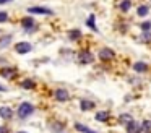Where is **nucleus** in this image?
I'll list each match as a JSON object with an SVG mask.
<instances>
[{
  "mask_svg": "<svg viewBox=\"0 0 151 133\" xmlns=\"http://www.w3.org/2000/svg\"><path fill=\"white\" fill-rule=\"evenodd\" d=\"M0 91H7V88H5V86H2V84H0Z\"/></svg>",
  "mask_w": 151,
  "mask_h": 133,
  "instance_id": "29",
  "label": "nucleus"
},
{
  "mask_svg": "<svg viewBox=\"0 0 151 133\" xmlns=\"http://www.w3.org/2000/svg\"><path fill=\"white\" fill-rule=\"evenodd\" d=\"M31 49H33V45L28 41H20V42L15 44V52L20 54V55H24V54H28V52H31Z\"/></svg>",
  "mask_w": 151,
  "mask_h": 133,
  "instance_id": "2",
  "label": "nucleus"
},
{
  "mask_svg": "<svg viewBox=\"0 0 151 133\" xmlns=\"http://www.w3.org/2000/svg\"><path fill=\"white\" fill-rule=\"evenodd\" d=\"M130 6H132L130 0H124V2L120 3V10H122V12H128V10H130Z\"/></svg>",
  "mask_w": 151,
  "mask_h": 133,
  "instance_id": "20",
  "label": "nucleus"
},
{
  "mask_svg": "<svg viewBox=\"0 0 151 133\" xmlns=\"http://www.w3.org/2000/svg\"><path fill=\"white\" fill-rule=\"evenodd\" d=\"M59 133H63V132H59Z\"/></svg>",
  "mask_w": 151,
  "mask_h": 133,
  "instance_id": "31",
  "label": "nucleus"
},
{
  "mask_svg": "<svg viewBox=\"0 0 151 133\" xmlns=\"http://www.w3.org/2000/svg\"><path fill=\"white\" fill-rule=\"evenodd\" d=\"M80 37H81V31H80V29H72V31H68L70 41H78Z\"/></svg>",
  "mask_w": 151,
  "mask_h": 133,
  "instance_id": "14",
  "label": "nucleus"
},
{
  "mask_svg": "<svg viewBox=\"0 0 151 133\" xmlns=\"http://www.w3.org/2000/svg\"><path fill=\"white\" fill-rule=\"evenodd\" d=\"M75 128H76V132H80V133H98V132H93V130H89L88 127L81 125V123H75Z\"/></svg>",
  "mask_w": 151,
  "mask_h": 133,
  "instance_id": "16",
  "label": "nucleus"
},
{
  "mask_svg": "<svg viewBox=\"0 0 151 133\" xmlns=\"http://www.w3.org/2000/svg\"><path fill=\"white\" fill-rule=\"evenodd\" d=\"M143 31H150L151 29V21H145V23H141V26H140Z\"/></svg>",
  "mask_w": 151,
  "mask_h": 133,
  "instance_id": "24",
  "label": "nucleus"
},
{
  "mask_svg": "<svg viewBox=\"0 0 151 133\" xmlns=\"http://www.w3.org/2000/svg\"><path fill=\"white\" fill-rule=\"evenodd\" d=\"M8 132H10V128L7 125H0V133H8Z\"/></svg>",
  "mask_w": 151,
  "mask_h": 133,
  "instance_id": "27",
  "label": "nucleus"
},
{
  "mask_svg": "<svg viewBox=\"0 0 151 133\" xmlns=\"http://www.w3.org/2000/svg\"><path fill=\"white\" fill-rule=\"evenodd\" d=\"M114 50L112 49H109V47H104V49H101L99 50V58L101 60H111V58H114Z\"/></svg>",
  "mask_w": 151,
  "mask_h": 133,
  "instance_id": "9",
  "label": "nucleus"
},
{
  "mask_svg": "<svg viewBox=\"0 0 151 133\" xmlns=\"http://www.w3.org/2000/svg\"><path fill=\"white\" fill-rule=\"evenodd\" d=\"M80 109H81L83 112H88V110L94 109V102H93V101H86V99H83L81 102H80Z\"/></svg>",
  "mask_w": 151,
  "mask_h": 133,
  "instance_id": "11",
  "label": "nucleus"
},
{
  "mask_svg": "<svg viewBox=\"0 0 151 133\" xmlns=\"http://www.w3.org/2000/svg\"><path fill=\"white\" fill-rule=\"evenodd\" d=\"M54 97H55L59 102H65V101L70 99V94L67 89H63V88H59V89L54 91Z\"/></svg>",
  "mask_w": 151,
  "mask_h": 133,
  "instance_id": "5",
  "label": "nucleus"
},
{
  "mask_svg": "<svg viewBox=\"0 0 151 133\" xmlns=\"http://www.w3.org/2000/svg\"><path fill=\"white\" fill-rule=\"evenodd\" d=\"M34 114V106L31 102H21L18 106V110H17V115L20 120H26L28 117H31Z\"/></svg>",
  "mask_w": 151,
  "mask_h": 133,
  "instance_id": "1",
  "label": "nucleus"
},
{
  "mask_svg": "<svg viewBox=\"0 0 151 133\" xmlns=\"http://www.w3.org/2000/svg\"><path fill=\"white\" fill-rule=\"evenodd\" d=\"M141 39H143V42L151 41V32H150V31H145V32H143V36H141Z\"/></svg>",
  "mask_w": 151,
  "mask_h": 133,
  "instance_id": "25",
  "label": "nucleus"
},
{
  "mask_svg": "<svg viewBox=\"0 0 151 133\" xmlns=\"http://www.w3.org/2000/svg\"><path fill=\"white\" fill-rule=\"evenodd\" d=\"M141 132L143 133H151V120H145L141 123Z\"/></svg>",
  "mask_w": 151,
  "mask_h": 133,
  "instance_id": "18",
  "label": "nucleus"
},
{
  "mask_svg": "<svg viewBox=\"0 0 151 133\" xmlns=\"http://www.w3.org/2000/svg\"><path fill=\"white\" fill-rule=\"evenodd\" d=\"M78 60H80V63H93L94 62V55L91 54L89 50H83V52H80V55H78Z\"/></svg>",
  "mask_w": 151,
  "mask_h": 133,
  "instance_id": "6",
  "label": "nucleus"
},
{
  "mask_svg": "<svg viewBox=\"0 0 151 133\" xmlns=\"http://www.w3.org/2000/svg\"><path fill=\"white\" fill-rule=\"evenodd\" d=\"M86 24L89 26V28L93 29V31H98V28H96V24H94V15H91L88 18V21H86Z\"/></svg>",
  "mask_w": 151,
  "mask_h": 133,
  "instance_id": "19",
  "label": "nucleus"
},
{
  "mask_svg": "<svg viewBox=\"0 0 151 133\" xmlns=\"http://www.w3.org/2000/svg\"><path fill=\"white\" fill-rule=\"evenodd\" d=\"M133 70L138 71V73H145V71H148V65L145 63V62H137V63L133 65Z\"/></svg>",
  "mask_w": 151,
  "mask_h": 133,
  "instance_id": "12",
  "label": "nucleus"
},
{
  "mask_svg": "<svg viewBox=\"0 0 151 133\" xmlns=\"http://www.w3.org/2000/svg\"><path fill=\"white\" fill-rule=\"evenodd\" d=\"M17 75V70L13 67H4L0 68V76H4L5 80H12V78Z\"/></svg>",
  "mask_w": 151,
  "mask_h": 133,
  "instance_id": "8",
  "label": "nucleus"
},
{
  "mask_svg": "<svg viewBox=\"0 0 151 133\" xmlns=\"http://www.w3.org/2000/svg\"><path fill=\"white\" fill-rule=\"evenodd\" d=\"M0 119H4L5 122L12 120L13 119V110H12L8 106H2L0 107Z\"/></svg>",
  "mask_w": 151,
  "mask_h": 133,
  "instance_id": "7",
  "label": "nucleus"
},
{
  "mask_svg": "<svg viewBox=\"0 0 151 133\" xmlns=\"http://www.w3.org/2000/svg\"><path fill=\"white\" fill-rule=\"evenodd\" d=\"M7 21H8V13L0 12V23H7Z\"/></svg>",
  "mask_w": 151,
  "mask_h": 133,
  "instance_id": "23",
  "label": "nucleus"
},
{
  "mask_svg": "<svg viewBox=\"0 0 151 133\" xmlns=\"http://www.w3.org/2000/svg\"><path fill=\"white\" fill-rule=\"evenodd\" d=\"M28 13H31V15H46V16H50V15H52V10L46 8V6H29V8H28Z\"/></svg>",
  "mask_w": 151,
  "mask_h": 133,
  "instance_id": "4",
  "label": "nucleus"
},
{
  "mask_svg": "<svg viewBox=\"0 0 151 133\" xmlns=\"http://www.w3.org/2000/svg\"><path fill=\"white\" fill-rule=\"evenodd\" d=\"M34 86H36V83L33 80H29V78L21 81V88H24V89H34Z\"/></svg>",
  "mask_w": 151,
  "mask_h": 133,
  "instance_id": "17",
  "label": "nucleus"
},
{
  "mask_svg": "<svg viewBox=\"0 0 151 133\" xmlns=\"http://www.w3.org/2000/svg\"><path fill=\"white\" fill-rule=\"evenodd\" d=\"M10 41H12V36H5V37L2 39V42H0V49L7 47V45L10 44Z\"/></svg>",
  "mask_w": 151,
  "mask_h": 133,
  "instance_id": "22",
  "label": "nucleus"
},
{
  "mask_svg": "<svg viewBox=\"0 0 151 133\" xmlns=\"http://www.w3.org/2000/svg\"><path fill=\"white\" fill-rule=\"evenodd\" d=\"M13 2V0H0V5H5V3H10Z\"/></svg>",
  "mask_w": 151,
  "mask_h": 133,
  "instance_id": "28",
  "label": "nucleus"
},
{
  "mask_svg": "<svg viewBox=\"0 0 151 133\" xmlns=\"http://www.w3.org/2000/svg\"><path fill=\"white\" fill-rule=\"evenodd\" d=\"M50 127H52V128L55 130L57 133H59V132H62V128H63V123H54V125H50Z\"/></svg>",
  "mask_w": 151,
  "mask_h": 133,
  "instance_id": "26",
  "label": "nucleus"
},
{
  "mask_svg": "<svg viewBox=\"0 0 151 133\" xmlns=\"http://www.w3.org/2000/svg\"><path fill=\"white\" fill-rule=\"evenodd\" d=\"M125 127H127V133H141V127L137 123V120L128 122Z\"/></svg>",
  "mask_w": 151,
  "mask_h": 133,
  "instance_id": "10",
  "label": "nucleus"
},
{
  "mask_svg": "<svg viewBox=\"0 0 151 133\" xmlns=\"http://www.w3.org/2000/svg\"><path fill=\"white\" fill-rule=\"evenodd\" d=\"M98 122H106V120L109 119V112L107 110H99L98 114H96V117H94Z\"/></svg>",
  "mask_w": 151,
  "mask_h": 133,
  "instance_id": "13",
  "label": "nucleus"
},
{
  "mask_svg": "<svg viewBox=\"0 0 151 133\" xmlns=\"http://www.w3.org/2000/svg\"><path fill=\"white\" fill-rule=\"evenodd\" d=\"M15 133H28V132H24V130H20V132H15Z\"/></svg>",
  "mask_w": 151,
  "mask_h": 133,
  "instance_id": "30",
  "label": "nucleus"
},
{
  "mask_svg": "<svg viewBox=\"0 0 151 133\" xmlns=\"http://www.w3.org/2000/svg\"><path fill=\"white\" fill-rule=\"evenodd\" d=\"M148 13H150V6H148V5H140V6H138V10H137V15H138V16L145 18Z\"/></svg>",
  "mask_w": 151,
  "mask_h": 133,
  "instance_id": "15",
  "label": "nucleus"
},
{
  "mask_svg": "<svg viewBox=\"0 0 151 133\" xmlns=\"http://www.w3.org/2000/svg\"><path fill=\"white\" fill-rule=\"evenodd\" d=\"M21 26L24 28V31H28V32H33V31H36V21H34V18L33 16H24L23 19H21Z\"/></svg>",
  "mask_w": 151,
  "mask_h": 133,
  "instance_id": "3",
  "label": "nucleus"
},
{
  "mask_svg": "<svg viewBox=\"0 0 151 133\" xmlns=\"http://www.w3.org/2000/svg\"><path fill=\"white\" fill-rule=\"evenodd\" d=\"M119 119H120V122H122V123H125V125H127L128 122H132V120H133V119H132V115H128V114H122V115L119 117Z\"/></svg>",
  "mask_w": 151,
  "mask_h": 133,
  "instance_id": "21",
  "label": "nucleus"
}]
</instances>
